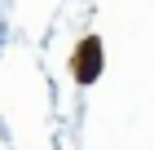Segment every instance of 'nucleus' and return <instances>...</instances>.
Here are the masks:
<instances>
[{"mask_svg": "<svg viewBox=\"0 0 154 150\" xmlns=\"http://www.w3.org/2000/svg\"><path fill=\"white\" fill-rule=\"evenodd\" d=\"M97 71H101V44H97L93 35L79 44V53H75V80H97Z\"/></svg>", "mask_w": 154, "mask_h": 150, "instance_id": "nucleus-1", "label": "nucleus"}]
</instances>
